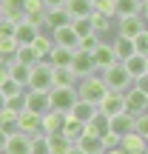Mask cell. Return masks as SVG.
Returning a JSON list of instances; mask_svg holds the SVG:
<instances>
[{"instance_id":"6da1fadb","label":"cell","mask_w":148,"mask_h":154,"mask_svg":"<svg viewBox=\"0 0 148 154\" xmlns=\"http://www.w3.org/2000/svg\"><path fill=\"white\" fill-rule=\"evenodd\" d=\"M105 94H108V86H105L103 74H91V77H83L77 83V97L80 100H88V103H103Z\"/></svg>"},{"instance_id":"7a4b0ae2","label":"cell","mask_w":148,"mask_h":154,"mask_svg":"<svg viewBox=\"0 0 148 154\" xmlns=\"http://www.w3.org/2000/svg\"><path fill=\"white\" fill-rule=\"evenodd\" d=\"M54 66L49 60H40L32 66V77H29V91H51L54 88Z\"/></svg>"},{"instance_id":"3957f363","label":"cell","mask_w":148,"mask_h":154,"mask_svg":"<svg viewBox=\"0 0 148 154\" xmlns=\"http://www.w3.org/2000/svg\"><path fill=\"white\" fill-rule=\"evenodd\" d=\"M103 80H105V86H108V91L125 94L128 88H134V77L128 74V69L122 66V63H117V66L105 69V72H103Z\"/></svg>"},{"instance_id":"277c9868","label":"cell","mask_w":148,"mask_h":154,"mask_svg":"<svg viewBox=\"0 0 148 154\" xmlns=\"http://www.w3.org/2000/svg\"><path fill=\"white\" fill-rule=\"evenodd\" d=\"M114 32L120 37H128V40H137L143 32H148V23L143 14H131V17H117V26Z\"/></svg>"},{"instance_id":"5b68a950","label":"cell","mask_w":148,"mask_h":154,"mask_svg":"<svg viewBox=\"0 0 148 154\" xmlns=\"http://www.w3.org/2000/svg\"><path fill=\"white\" fill-rule=\"evenodd\" d=\"M49 100H51V109H54V111L68 114L80 97H77V88H51V91H49Z\"/></svg>"},{"instance_id":"8992f818","label":"cell","mask_w":148,"mask_h":154,"mask_svg":"<svg viewBox=\"0 0 148 154\" xmlns=\"http://www.w3.org/2000/svg\"><path fill=\"white\" fill-rule=\"evenodd\" d=\"M100 114H105L108 120H114V117L125 114V94L108 91V94H105V100L100 103Z\"/></svg>"},{"instance_id":"52a82bcc","label":"cell","mask_w":148,"mask_h":154,"mask_svg":"<svg viewBox=\"0 0 148 154\" xmlns=\"http://www.w3.org/2000/svg\"><path fill=\"white\" fill-rule=\"evenodd\" d=\"M26 111H34V114L46 117L51 111L49 91H29V88H26Z\"/></svg>"},{"instance_id":"ba28073f","label":"cell","mask_w":148,"mask_h":154,"mask_svg":"<svg viewBox=\"0 0 148 154\" xmlns=\"http://www.w3.org/2000/svg\"><path fill=\"white\" fill-rule=\"evenodd\" d=\"M91 57H94V66H97L100 74H103L105 69H111V66H117V63H120V60H117V54H114V46L105 43V40L97 46V51H94Z\"/></svg>"},{"instance_id":"9c48e42d","label":"cell","mask_w":148,"mask_h":154,"mask_svg":"<svg viewBox=\"0 0 148 154\" xmlns=\"http://www.w3.org/2000/svg\"><path fill=\"white\" fill-rule=\"evenodd\" d=\"M51 40H54V46H60V49L80 51V34H77L71 26H66V29H54V32H51Z\"/></svg>"},{"instance_id":"30bf717a","label":"cell","mask_w":148,"mask_h":154,"mask_svg":"<svg viewBox=\"0 0 148 154\" xmlns=\"http://www.w3.org/2000/svg\"><path fill=\"white\" fill-rule=\"evenodd\" d=\"M17 131L29 134V137H34V134H43V117H40V114H34V111H20Z\"/></svg>"},{"instance_id":"8fae6325","label":"cell","mask_w":148,"mask_h":154,"mask_svg":"<svg viewBox=\"0 0 148 154\" xmlns=\"http://www.w3.org/2000/svg\"><path fill=\"white\" fill-rule=\"evenodd\" d=\"M97 114H100V106H97V103H88V100H77L74 109L68 111V117H71V120H80V123H86V126H88Z\"/></svg>"},{"instance_id":"7c38bea8","label":"cell","mask_w":148,"mask_h":154,"mask_svg":"<svg viewBox=\"0 0 148 154\" xmlns=\"http://www.w3.org/2000/svg\"><path fill=\"white\" fill-rule=\"evenodd\" d=\"M71 72L77 74V80H83V77H91V74H97L94 57L88 54V51H77V54H74V63H71Z\"/></svg>"},{"instance_id":"4fadbf2b","label":"cell","mask_w":148,"mask_h":154,"mask_svg":"<svg viewBox=\"0 0 148 154\" xmlns=\"http://www.w3.org/2000/svg\"><path fill=\"white\" fill-rule=\"evenodd\" d=\"M3 154H32V137L23 131H11Z\"/></svg>"},{"instance_id":"5bb4252c","label":"cell","mask_w":148,"mask_h":154,"mask_svg":"<svg viewBox=\"0 0 148 154\" xmlns=\"http://www.w3.org/2000/svg\"><path fill=\"white\" fill-rule=\"evenodd\" d=\"M74 17L68 14V9H49L46 11V29L43 32H54V29H66L71 26Z\"/></svg>"},{"instance_id":"9a60e30c","label":"cell","mask_w":148,"mask_h":154,"mask_svg":"<svg viewBox=\"0 0 148 154\" xmlns=\"http://www.w3.org/2000/svg\"><path fill=\"white\" fill-rule=\"evenodd\" d=\"M125 111L134 114V117L145 114V111H148V97L143 91H137V88H128V91H125Z\"/></svg>"},{"instance_id":"2e32d148","label":"cell","mask_w":148,"mask_h":154,"mask_svg":"<svg viewBox=\"0 0 148 154\" xmlns=\"http://www.w3.org/2000/svg\"><path fill=\"white\" fill-rule=\"evenodd\" d=\"M66 120H68V114H63V111H54V109H51L49 114L43 117V134H63Z\"/></svg>"},{"instance_id":"e0dca14e","label":"cell","mask_w":148,"mask_h":154,"mask_svg":"<svg viewBox=\"0 0 148 154\" xmlns=\"http://www.w3.org/2000/svg\"><path fill=\"white\" fill-rule=\"evenodd\" d=\"M111 46H114V54H117V60H120V63H125L128 57H134V54H137V46H134V40L120 37V34L111 40Z\"/></svg>"},{"instance_id":"ac0fdd59","label":"cell","mask_w":148,"mask_h":154,"mask_svg":"<svg viewBox=\"0 0 148 154\" xmlns=\"http://www.w3.org/2000/svg\"><path fill=\"white\" fill-rule=\"evenodd\" d=\"M40 37V29L34 26V23H29V20H23L20 26H17V34H14V40L20 46H34V40Z\"/></svg>"},{"instance_id":"d6986e66","label":"cell","mask_w":148,"mask_h":154,"mask_svg":"<svg viewBox=\"0 0 148 154\" xmlns=\"http://www.w3.org/2000/svg\"><path fill=\"white\" fill-rule=\"evenodd\" d=\"M122 151L125 154H143L145 149H148V140L143 137V134H137V131H131V134H125L122 137Z\"/></svg>"},{"instance_id":"ffe728a7","label":"cell","mask_w":148,"mask_h":154,"mask_svg":"<svg viewBox=\"0 0 148 154\" xmlns=\"http://www.w3.org/2000/svg\"><path fill=\"white\" fill-rule=\"evenodd\" d=\"M74 54H77V51H71V49H60V46H54V51L49 54V63L54 69H71Z\"/></svg>"},{"instance_id":"44dd1931","label":"cell","mask_w":148,"mask_h":154,"mask_svg":"<svg viewBox=\"0 0 148 154\" xmlns=\"http://www.w3.org/2000/svg\"><path fill=\"white\" fill-rule=\"evenodd\" d=\"M122 66L128 69V74H131L134 80H140V77L148 74V57H145V54H134V57H128Z\"/></svg>"},{"instance_id":"7402d4cb","label":"cell","mask_w":148,"mask_h":154,"mask_svg":"<svg viewBox=\"0 0 148 154\" xmlns=\"http://www.w3.org/2000/svg\"><path fill=\"white\" fill-rule=\"evenodd\" d=\"M134 126H137V117H134V114H128V111L111 120V131H114V134H120V137L131 134V131H134Z\"/></svg>"},{"instance_id":"603a6c76","label":"cell","mask_w":148,"mask_h":154,"mask_svg":"<svg viewBox=\"0 0 148 154\" xmlns=\"http://www.w3.org/2000/svg\"><path fill=\"white\" fill-rule=\"evenodd\" d=\"M66 9H68V14H71L74 20H80V17H91V14H94V3H91V0H68Z\"/></svg>"},{"instance_id":"cb8c5ba5","label":"cell","mask_w":148,"mask_h":154,"mask_svg":"<svg viewBox=\"0 0 148 154\" xmlns=\"http://www.w3.org/2000/svg\"><path fill=\"white\" fill-rule=\"evenodd\" d=\"M86 134H94V137L103 140L105 134H111V120H108L105 114H97V117H94V120L86 126Z\"/></svg>"},{"instance_id":"d4e9b609","label":"cell","mask_w":148,"mask_h":154,"mask_svg":"<svg viewBox=\"0 0 148 154\" xmlns=\"http://www.w3.org/2000/svg\"><path fill=\"white\" fill-rule=\"evenodd\" d=\"M54 88H77V74L71 72V69H54Z\"/></svg>"},{"instance_id":"484cf974","label":"cell","mask_w":148,"mask_h":154,"mask_svg":"<svg viewBox=\"0 0 148 154\" xmlns=\"http://www.w3.org/2000/svg\"><path fill=\"white\" fill-rule=\"evenodd\" d=\"M77 149H83L86 154H105V146L100 137H94V134H83L80 140H77Z\"/></svg>"},{"instance_id":"4316f807","label":"cell","mask_w":148,"mask_h":154,"mask_svg":"<svg viewBox=\"0 0 148 154\" xmlns=\"http://www.w3.org/2000/svg\"><path fill=\"white\" fill-rule=\"evenodd\" d=\"M34 51L40 54V60H49V54L54 51V40H51V32H40V37L34 40Z\"/></svg>"},{"instance_id":"83f0119b","label":"cell","mask_w":148,"mask_h":154,"mask_svg":"<svg viewBox=\"0 0 148 154\" xmlns=\"http://www.w3.org/2000/svg\"><path fill=\"white\" fill-rule=\"evenodd\" d=\"M131 14H143V0H117V17H131Z\"/></svg>"},{"instance_id":"f1b7e54d","label":"cell","mask_w":148,"mask_h":154,"mask_svg":"<svg viewBox=\"0 0 148 154\" xmlns=\"http://www.w3.org/2000/svg\"><path fill=\"white\" fill-rule=\"evenodd\" d=\"M9 72H11V80H14V83H20L23 88H29V77H32V69H29V66L11 60V63H9Z\"/></svg>"},{"instance_id":"f546056e","label":"cell","mask_w":148,"mask_h":154,"mask_svg":"<svg viewBox=\"0 0 148 154\" xmlns=\"http://www.w3.org/2000/svg\"><path fill=\"white\" fill-rule=\"evenodd\" d=\"M14 60L32 69V66H37V63H40V54L34 51V46H20V49H17V54H14Z\"/></svg>"},{"instance_id":"4dcf8cb0","label":"cell","mask_w":148,"mask_h":154,"mask_svg":"<svg viewBox=\"0 0 148 154\" xmlns=\"http://www.w3.org/2000/svg\"><path fill=\"white\" fill-rule=\"evenodd\" d=\"M49 146H51V154H68L74 143L66 134H49Z\"/></svg>"},{"instance_id":"1f68e13d","label":"cell","mask_w":148,"mask_h":154,"mask_svg":"<svg viewBox=\"0 0 148 154\" xmlns=\"http://www.w3.org/2000/svg\"><path fill=\"white\" fill-rule=\"evenodd\" d=\"M17 120H20V111L9 109V106L0 111V128H6V131H17Z\"/></svg>"},{"instance_id":"d6a6232c","label":"cell","mask_w":148,"mask_h":154,"mask_svg":"<svg viewBox=\"0 0 148 154\" xmlns=\"http://www.w3.org/2000/svg\"><path fill=\"white\" fill-rule=\"evenodd\" d=\"M63 134H66V137L71 140V143H77V140H80L83 134H86V123L71 120V117H68V120H66V128H63Z\"/></svg>"},{"instance_id":"836d02e7","label":"cell","mask_w":148,"mask_h":154,"mask_svg":"<svg viewBox=\"0 0 148 154\" xmlns=\"http://www.w3.org/2000/svg\"><path fill=\"white\" fill-rule=\"evenodd\" d=\"M0 91H3L6 103H9V100H14V97H23V94H26V88H23L20 83H14V80H6L3 86H0Z\"/></svg>"},{"instance_id":"e575fe53","label":"cell","mask_w":148,"mask_h":154,"mask_svg":"<svg viewBox=\"0 0 148 154\" xmlns=\"http://www.w3.org/2000/svg\"><path fill=\"white\" fill-rule=\"evenodd\" d=\"M91 20H94V32L97 34H105V32L114 29V17H105V14H97V11H94Z\"/></svg>"},{"instance_id":"d590c367","label":"cell","mask_w":148,"mask_h":154,"mask_svg":"<svg viewBox=\"0 0 148 154\" xmlns=\"http://www.w3.org/2000/svg\"><path fill=\"white\" fill-rule=\"evenodd\" d=\"M91 3H94V11H97V14L117 17V0H91Z\"/></svg>"},{"instance_id":"8d00e7d4","label":"cell","mask_w":148,"mask_h":154,"mask_svg":"<svg viewBox=\"0 0 148 154\" xmlns=\"http://www.w3.org/2000/svg\"><path fill=\"white\" fill-rule=\"evenodd\" d=\"M71 29L80 34V40H83V37H88V34H94V20L91 17H80V20L71 23Z\"/></svg>"},{"instance_id":"74e56055","label":"cell","mask_w":148,"mask_h":154,"mask_svg":"<svg viewBox=\"0 0 148 154\" xmlns=\"http://www.w3.org/2000/svg\"><path fill=\"white\" fill-rule=\"evenodd\" d=\"M32 154H51L49 134H34L32 137Z\"/></svg>"},{"instance_id":"f35d334b","label":"cell","mask_w":148,"mask_h":154,"mask_svg":"<svg viewBox=\"0 0 148 154\" xmlns=\"http://www.w3.org/2000/svg\"><path fill=\"white\" fill-rule=\"evenodd\" d=\"M100 43H103V37L94 32V34H88V37H83V40H80V51H88V54H94Z\"/></svg>"},{"instance_id":"ab89813d","label":"cell","mask_w":148,"mask_h":154,"mask_svg":"<svg viewBox=\"0 0 148 154\" xmlns=\"http://www.w3.org/2000/svg\"><path fill=\"white\" fill-rule=\"evenodd\" d=\"M17 26H20V23H14V20H9V17H6V20L0 23V37H3V40H14Z\"/></svg>"},{"instance_id":"60d3db41","label":"cell","mask_w":148,"mask_h":154,"mask_svg":"<svg viewBox=\"0 0 148 154\" xmlns=\"http://www.w3.org/2000/svg\"><path fill=\"white\" fill-rule=\"evenodd\" d=\"M134 131H137V134H143V137L148 140V111L137 117V126H134Z\"/></svg>"},{"instance_id":"b9f144b4","label":"cell","mask_w":148,"mask_h":154,"mask_svg":"<svg viewBox=\"0 0 148 154\" xmlns=\"http://www.w3.org/2000/svg\"><path fill=\"white\" fill-rule=\"evenodd\" d=\"M134 46H137V54H145L148 57V32H143L137 40H134Z\"/></svg>"},{"instance_id":"7bdbcfd3","label":"cell","mask_w":148,"mask_h":154,"mask_svg":"<svg viewBox=\"0 0 148 154\" xmlns=\"http://www.w3.org/2000/svg\"><path fill=\"white\" fill-rule=\"evenodd\" d=\"M120 143H122V137H120V134H114V131L103 137V146H105V151H108V149H117Z\"/></svg>"},{"instance_id":"ee69618b","label":"cell","mask_w":148,"mask_h":154,"mask_svg":"<svg viewBox=\"0 0 148 154\" xmlns=\"http://www.w3.org/2000/svg\"><path fill=\"white\" fill-rule=\"evenodd\" d=\"M6 80H11V72H9V63L0 60V86H3Z\"/></svg>"},{"instance_id":"f6af8a7d","label":"cell","mask_w":148,"mask_h":154,"mask_svg":"<svg viewBox=\"0 0 148 154\" xmlns=\"http://www.w3.org/2000/svg\"><path fill=\"white\" fill-rule=\"evenodd\" d=\"M134 88H137V91H143L145 97H148V74L140 77V80H134Z\"/></svg>"},{"instance_id":"bcb514c9","label":"cell","mask_w":148,"mask_h":154,"mask_svg":"<svg viewBox=\"0 0 148 154\" xmlns=\"http://www.w3.org/2000/svg\"><path fill=\"white\" fill-rule=\"evenodd\" d=\"M43 3H46V11H49V9H66L68 0H43Z\"/></svg>"},{"instance_id":"7dc6e473","label":"cell","mask_w":148,"mask_h":154,"mask_svg":"<svg viewBox=\"0 0 148 154\" xmlns=\"http://www.w3.org/2000/svg\"><path fill=\"white\" fill-rule=\"evenodd\" d=\"M9 134L11 131H6V128H0V151L6 149V143H9Z\"/></svg>"},{"instance_id":"c3c4849f","label":"cell","mask_w":148,"mask_h":154,"mask_svg":"<svg viewBox=\"0 0 148 154\" xmlns=\"http://www.w3.org/2000/svg\"><path fill=\"white\" fill-rule=\"evenodd\" d=\"M105 154H125V151H122V146H117V149H108Z\"/></svg>"},{"instance_id":"681fc988","label":"cell","mask_w":148,"mask_h":154,"mask_svg":"<svg viewBox=\"0 0 148 154\" xmlns=\"http://www.w3.org/2000/svg\"><path fill=\"white\" fill-rule=\"evenodd\" d=\"M143 17H145V23H148V0H143Z\"/></svg>"},{"instance_id":"f907efd6","label":"cell","mask_w":148,"mask_h":154,"mask_svg":"<svg viewBox=\"0 0 148 154\" xmlns=\"http://www.w3.org/2000/svg\"><path fill=\"white\" fill-rule=\"evenodd\" d=\"M68 154H86V151H83V149H77V143L71 146V151H68Z\"/></svg>"},{"instance_id":"816d5d0a","label":"cell","mask_w":148,"mask_h":154,"mask_svg":"<svg viewBox=\"0 0 148 154\" xmlns=\"http://www.w3.org/2000/svg\"><path fill=\"white\" fill-rule=\"evenodd\" d=\"M6 106H9V103H6V97H3V91H0V111H3Z\"/></svg>"},{"instance_id":"f5cc1de1","label":"cell","mask_w":148,"mask_h":154,"mask_svg":"<svg viewBox=\"0 0 148 154\" xmlns=\"http://www.w3.org/2000/svg\"><path fill=\"white\" fill-rule=\"evenodd\" d=\"M6 20V14H3V6H0V23H3Z\"/></svg>"},{"instance_id":"db71d44e","label":"cell","mask_w":148,"mask_h":154,"mask_svg":"<svg viewBox=\"0 0 148 154\" xmlns=\"http://www.w3.org/2000/svg\"><path fill=\"white\" fill-rule=\"evenodd\" d=\"M143 154H148V149H145V151H143Z\"/></svg>"},{"instance_id":"11a10c76","label":"cell","mask_w":148,"mask_h":154,"mask_svg":"<svg viewBox=\"0 0 148 154\" xmlns=\"http://www.w3.org/2000/svg\"><path fill=\"white\" fill-rule=\"evenodd\" d=\"M0 3H3V0H0Z\"/></svg>"},{"instance_id":"9f6ffc18","label":"cell","mask_w":148,"mask_h":154,"mask_svg":"<svg viewBox=\"0 0 148 154\" xmlns=\"http://www.w3.org/2000/svg\"><path fill=\"white\" fill-rule=\"evenodd\" d=\"M0 40H3V37H0Z\"/></svg>"},{"instance_id":"6f0895ef","label":"cell","mask_w":148,"mask_h":154,"mask_svg":"<svg viewBox=\"0 0 148 154\" xmlns=\"http://www.w3.org/2000/svg\"><path fill=\"white\" fill-rule=\"evenodd\" d=\"M0 154H3V151H0Z\"/></svg>"}]
</instances>
